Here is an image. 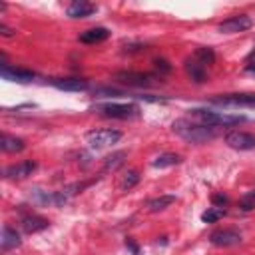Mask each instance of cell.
<instances>
[{
	"label": "cell",
	"instance_id": "1",
	"mask_svg": "<svg viewBox=\"0 0 255 255\" xmlns=\"http://www.w3.org/2000/svg\"><path fill=\"white\" fill-rule=\"evenodd\" d=\"M171 129L175 135H179L181 139L189 141V143H207L211 141L213 137H217V129L213 126H207V124H195V122H189L185 118L181 120H175L171 124Z\"/></svg>",
	"mask_w": 255,
	"mask_h": 255
},
{
	"label": "cell",
	"instance_id": "2",
	"mask_svg": "<svg viewBox=\"0 0 255 255\" xmlns=\"http://www.w3.org/2000/svg\"><path fill=\"white\" fill-rule=\"evenodd\" d=\"M193 118H197L201 124H207V126H213V128H219V126H237L241 122H247L245 116H235V114H223V112H211V110H203V108H195V110H189Z\"/></svg>",
	"mask_w": 255,
	"mask_h": 255
},
{
	"label": "cell",
	"instance_id": "3",
	"mask_svg": "<svg viewBox=\"0 0 255 255\" xmlns=\"http://www.w3.org/2000/svg\"><path fill=\"white\" fill-rule=\"evenodd\" d=\"M92 112L104 116V118H116V120H129L139 114V108L135 104H118V102H108V104H96Z\"/></svg>",
	"mask_w": 255,
	"mask_h": 255
},
{
	"label": "cell",
	"instance_id": "4",
	"mask_svg": "<svg viewBox=\"0 0 255 255\" xmlns=\"http://www.w3.org/2000/svg\"><path fill=\"white\" fill-rule=\"evenodd\" d=\"M114 80L124 84V86H129V88H149L155 84L157 76L155 74H145V72H128V70H122V72H116L114 74Z\"/></svg>",
	"mask_w": 255,
	"mask_h": 255
},
{
	"label": "cell",
	"instance_id": "5",
	"mask_svg": "<svg viewBox=\"0 0 255 255\" xmlns=\"http://www.w3.org/2000/svg\"><path fill=\"white\" fill-rule=\"evenodd\" d=\"M122 137V131L118 129H92L86 133V141L92 149H102L112 143H116Z\"/></svg>",
	"mask_w": 255,
	"mask_h": 255
},
{
	"label": "cell",
	"instance_id": "6",
	"mask_svg": "<svg viewBox=\"0 0 255 255\" xmlns=\"http://www.w3.org/2000/svg\"><path fill=\"white\" fill-rule=\"evenodd\" d=\"M209 102L223 108H255V94H225L215 96Z\"/></svg>",
	"mask_w": 255,
	"mask_h": 255
},
{
	"label": "cell",
	"instance_id": "7",
	"mask_svg": "<svg viewBox=\"0 0 255 255\" xmlns=\"http://www.w3.org/2000/svg\"><path fill=\"white\" fill-rule=\"evenodd\" d=\"M251 26H253V20L247 14H237V16H231V18L223 20L217 26V32H221V34H239V32L249 30Z\"/></svg>",
	"mask_w": 255,
	"mask_h": 255
},
{
	"label": "cell",
	"instance_id": "8",
	"mask_svg": "<svg viewBox=\"0 0 255 255\" xmlns=\"http://www.w3.org/2000/svg\"><path fill=\"white\" fill-rule=\"evenodd\" d=\"M225 143L233 149H239V151H249V149H255V135L249 133V131H229L225 133Z\"/></svg>",
	"mask_w": 255,
	"mask_h": 255
},
{
	"label": "cell",
	"instance_id": "9",
	"mask_svg": "<svg viewBox=\"0 0 255 255\" xmlns=\"http://www.w3.org/2000/svg\"><path fill=\"white\" fill-rule=\"evenodd\" d=\"M209 241L215 247H233V245H239L243 237L237 229H215L209 235Z\"/></svg>",
	"mask_w": 255,
	"mask_h": 255
},
{
	"label": "cell",
	"instance_id": "10",
	"mask_svg": "<svg viewBox=\"0 0 255 255\" xmlns=\"http://www.w3.org/2000/svg\"><path fill=\"white\" fill-rule=\"evenodd\" d=\"M0 76L8 82H18V84H28L36 78V74L32 70H26V68H10L6 62H2V68H0Z\"/></svg>",
	"mask_w": 255,
	"mask_h": 255
},
{
	"label": "cell",
	"instance_id": "11",
	"mask_svg": "<svg viewBox=\"0 0 255 255\" xmlns=\"http://www.w3.org/2000/svg\"><path fill=\"white\" fill-rule=\"evenodd\" d=\"M50 84L58 90H64V92H86V90H90V82L84 80V78H54V80H50Z\"/></svg>",
	"mask_w": 255,
	"mask_h": 255
},
{
	"label": "cell",
	"instance_id": "12",
	"mask_svg": "<svg viewBox=\"0 0 255 255\" xmlns=\"http://www.w3.org/2000/svg\"><path fill=\"white\" fill-rule=\"evenodd\" d=\"M34 169H36V161H32V159H24V161H20V163H12V165H8V167L4 169V175H6L8 179H24V177L32 175Z\"/></svg>",
	"mask_w": 255,
	"mask_h": 255
},
{
	"label": "cell",
	"instance_id": "13",
	"mask_svg": "<svg viewBox=\"0 0 255 255\" xmlns=\"http://www.w3.org/2000/svg\"><path fill=\"white\" fill-rule=\"evenodd\" d=\"M20 245H22V239H20L18 231L6 223L2 227V235H0V249H2V253H8V251H12V249H16Z\"/></svg>",
	"mask_w": 255,
	"mask_h": 255
},
{
	"label": "cell",
	"instance_id": "14",
	"mask_svg": "<svg viewBox=\"0 0 255 255\" xmlns=\"http://www.w3.org/2000/svg\"><path fill=\"white\" fill-rule=\"evenodd\" d=\"M20 225H22V229H24L26 233H38V231L48 229L50 221H48L46 217H42V215L28 213V215H24V217L20 219Z\"/></svg>",
	"mask_w": 255,
	"mask_h": 255
},
{
	"label": "cell",
	"instance_id": "15",
	"mask_svg": "<svg viewBox=\"0 0 255 255\" xmlns=\"http://www.w3.org/2000/svg\"><path fill=\"white\" fill-rule=\"evenodd\" d=\"M66 12H68L70 18H88V16H92L96 12V6L90 4V2H86V0H74L68 6Z\"/></svg>",
	"mask_w": 255,
	"mask_h": 255
},
{
	"label": "cell",
	"instance_id": "16",
	"mask_svg": "<svg viewBox=\"0 0 255 255\" xmlns=\"http://www.w3.org/2000/svg\"><path fill=\"white\" fill-rule=\"evenodd\" d=\"M108 38H110V30L104 28V26H96V28H90V30L80 34V42L82 44H100V42H104Z\"/></svg>",
	"mask_w": 255,
	"mask_h": 255
},
{
	"label": "cell",
	"instance_id": "17",
	"mask_svg": "<svg viewBox=\"0 0 255 255\" xmlns=\"http://www.w3.org/2000/svg\"><path fill=\"white\" fill-rule=\"evenodd\" d=\"M185 72H187V76H189L195 84H201V82L207 80V68H205L203 64H199L195 58H187V60H185Z\"/></svg>",
	"mask_w": 255,
	"mask_h": 255
},
{
	"label": "cell",
	"instance_id": "18",
	"mask_svg": "<svg viewBox=\"0 0 255 255\" xmlns=\"http://www.w3.org/2000/svg\"><path fill=\"white\" fill-rule=\"evenodd\" d=\"M0 147L4 153H18L26 147L24 139L22 137H16V135H10V133H2V139H0Z\"/></svg>",
	"mask_w": 255,
	"mask_h": 255
},
{
	"label": "cell",
	"instance_id": "19",
	"mask_svg": "<svg viewBox=\"0 0 255 255\" xmlns=\"http://www.w3.org/2000/svg\"><path fill=\"white\" fill-rule=\"evenodd\" d=\"M177 163H181V155L179 153H173V151H165V153H159L153 161H151V165L155 167V169H165V167H173V165H177Z\"/></svg>",
	"mask_w": 255,
	"mask_h": 255
},
{
	"label": "cell",
	"instance_id": "20",
	"mask_svg": "<svg viewBox=\"0 0 255 255\" xmlns=\"http://www.w3.org/2000/svg\"><path fill=\"white\" fill-rule=\"evenodd\" d=\"M126 157H128V153L124 151V149H120V151H114V153H110L106 159H104V171H116L120 165H124V161H126Z\"/></svg>",
	"mask_w": 255,
	"mask_h": 255
},
{
	"label": "cell",
	"instance_id": "21",
	"mask_svg": "<svg viewBox=\"0 0 255 255\" xmlns=\"http://www.w3.org/2000/svg\"><path fill=\"white\" fill-rule=\"evenodd\" d=\"M171 203H175V195H159V197H153L147 201V209L151 213H157V211H163L165 207H169Z\"/></svg>",
	"mask_w": 255,
	"mask_h": 255
},
{
	"label": "cell",
	"instance_id": "22",
	"mask_svg": "<svg viewBox=\"0 0 255 255\" xmlns=\"http://www.w3.org/2000/svg\"><path fill=\"white\" fill-rule=\"evenodd\" d=\"M191 58H195L199 64H203V66L207 68V66H211V64L215 62V52H213L211 48H207V46H201V48H197V50L193 52Z\"/></svg>",
	"mask_w": 255,
	"mask_h": 255
},
{
	"label": "cell",
	"instance_id": "23",
	"mask_svg": "<svg viewBox=\"0 0 255 255\" xmlns=\"http://www.w3.org/2000/svg\"><path fill=\"white\" fill-rule=\"evenodd\" d=\"M137 181H139L137 169H128V171L122 175V179H120V189H122V191H129L131 187L137 185Z\"/></svg>",
	"mask_w": 255,
	"mask_h": 255
},
{
	"label": "cell",
	"instance_id": "24",
	"mask_svg": "<svg viewBox=\"0 0 255 255\" xmlns=\"http://www.w3.org/2000/svg\"><path fill=\"white\" fill-rule=\"evenodd\" d=\"M223 215H225V209H223V207H209L207 211L201 213V221H203V223H215V221H219Z\"/></svg>",
	"mask_w": 255,
	"mask_h": 255
},
{
	"label": "cell",
	"instance_id": "25",
	"mask_svg": "<svg viewBox=\"0 0 255 255\" xmlns=\"http://www.w3.org/2000/svg\"><path fill=\"white\" fill-rule=\"evenodd\" d=\"M237 205H239V209H241V211H251V209H255V189H253V191L243 193V195L239 197Z\"/></svg>",
	"mask_w": 255,
	"mask_h": 255
},
{
	"label": "cell",
	"instance_id": "26",
	"mask_svg": "<svg viewBox=\"0 0 255 255\" xmlns=\"http://www.w3.org/2000/svg\"><path fill=\"white\" fill-rule=\"evenodd\" d=\"M211 201H213V207H223V205L227 203V197H225L223 193H215V195L211 197Z\"/></svg>",
	"mask_w": 255,
	"mask_h": 255
},
{
	"label": "cell",
	"instance_id": "27",
	"mask_svg": "<svg viewBox=\"0 0 255 255\" xmlns=\"http://www.w3.org/2000/svg\"><path fill=\"white\" fill-rule=\"evenodd\" d=\"M153 64H155V68H157L159 72H169V70H171V66L167 64V60H163V58H161V60H155Z\"/></svg>",
	"mask_w": 255,
	"mask_h": 255
},
{
	"label": "cell",
	"instance_id": "28",
	"mask_svg": "<svg viewBox=\"0 0 255 255\" xmlns=\"http://www.w3.org/2000/svg\"><path fill=\"white\" fill-rule=\"evenodd\" d=\"M0 34H2L4 38H12V36H16V32H14L12 28H8L6 24H0Z\"/></svg>",
	"mask_w": 255,
	"mask_h": 255
},
{
	"label": "cell",
	"instance_id": "29",
	"mask_svg": "<svg viewBox=\"0 0 255 255\" xmlns=\"http://www.w3.org/2000/svg\"><path fill=\"white\" fill-rule=\"evenodd\" d=\"M141 50H145L143 44H129V46H126V52H141Z\"/></svg>",
	"mask_w": 255,
	"mask_h": 255
},
{
	"label": "cell",
	"instance_id": "30",
	"mask_svg": "<svg viewBox=\"0 0 255 255\" xmlns=\"http://www.w3.org/2000/svg\"><path fill=\"white\" fill-rule=\"evenodd\" d=\"M126 245L131 249V253H133V255H139V247H137V245H135L131 239H128V241H126Z\"/></svg>",
	"mask_w": 255,
	"mask_h": 255
},
{
	"label": "cell",
	"instance_id": "31",
	"mask_svg": "<svg viewBox=\"0 0 255 255\" xmlns=\"http://www.w3.org/2000/svg\"><path fill=\"white\" fill-rule=\"evenodd\" d=\"M245 72H253V74H255V62L247 64V66H245Z\"/></svg>",
	"mask_w": 255,
	"mask_h": 255
}]
</instances>
